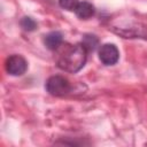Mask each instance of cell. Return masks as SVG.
Here are the masks:
<instances>
[{
    "label": "cell",
    "instance_id": "obj_4",
    "mask_svg": "<svg viewBox=\"0 0 147 147\" xmlns=\"http://www.w3.org/2000/svg\"><path fill=\"white\" fill-rule=\"evenodd\" d=\"M99 59L106 65L115 64L119 59V52L114 44H105L100 47Z\"/></svg>",
    "mask_w": 147,
    "mask_h": 147
},
{
    "label": "cell",
    "instance_id": "obj_5",
    "mask_svg": "<svg viewBox=\"0 0 147 147\" xmlns=\"http://www.w3.org/2000/svg\"><path fill=\"white\" fill-rule=\"evenodd\" d=\"M76 11V15L82 18V20H87L90 17H92L94 15V7L92 3L87 2V1H83V2H79L78 6L76 7L75 9Z\"/></svg>",
    "mask_w": 147,
    "mask_h": 147
},
{
    "label": "cell",
    "instance_id": "obj_7",
    "mask_svg": "<svg viewBox=\"0 0 147 147\" xmlns=\"http://www.w3.org/2000/svg\"><path fill=\"white\" fill-rule=\"evenodd\" d=\"M99 44V40L95 36H92V34H86L84 38H83V41H82V45L85 47V49L87 52H93L96 46Z\"/></svg>",
    "mask_w": 147,
    "mask_h": 147
},
{
    "label": "cell",
    "instance_id": "obj_2",
    "mask_svg": "<svg viewBox=\"0 0 147 147\" xmlns=\"http://www.w3.org/2000/svg\"><path fill=\"white\" fill-rule=\"evenodd\" d=\"M46 90L49 94L54 96H62L69 93L70 91V83L67 78L62 76H52L46 82Z\"/></svg>",
    "mask_w": 147,
    "mask_h": 147
},
{
    "label": "cell",
    "instance_id": "obj_3",
    "mask_svg": "<svg viewBox=\"0 0 147 147\" xmlns=\"http://www.w3.org/2000/svg\"><path fill=\"white\" fill-rule=\"evenodd\" d=\"M28 63L21 55H11L6 61V70L11 76H21L26 71Z\"/></svg>",
    "mask_w": 147,
    "mask_h": 147
},
{
    "label": "cell",
    "instance_id": "obj_8",
    "mask_svg": "<svg viewBox=\"0 0 147 147\" xmlns=\"http://www.w3.org/2000/svg\"><path fill=\"white\" fill-rule=\"evenodd\" d=\"M21 25H22V28L24 29V30H28V31H32V30H34L36 29V26H37V23L31 18V17H23L22 20H21Z\"/></svg>",
    "mask_w": 147,
    "mask_h": 147
},
{
    "label": "cell",
    "instance_id": "obj_1",
    "mask_svg": "<svg viewBox=\"0 0 147 147\" xmlns=\"http://www.w3.org/2000/svg\"><path fill=\"white\" fill-rule=\"evenodd\" d=\"M87 53L88 52L82 44L69 46L59 56L57 65L64 71L77 72L84 67L87 59Z\"/></svg>",
    "mask_w": 147,
    "mask_h": 147
},
{
    "label": "cell",
    "instance_id": "obj_9",
    "mask_svg": "<svg viewBox=\"0 0 147 147\" xmlns=\"http://www.w3.org/2000/svg\"><path fill=\"white\" fill-rule=\"evenodd\" d=\"M59 3H60V6H61L63 9H67V10H75L76 7L78 6L79 1H78V0H59Z\"/></svg>",
    "mask_w": 147,
    "mask_h": 147
},
{
    "label": "cell",
    "instance_id": "obj_6",
    "mask_svg": "<svg viewBox=\"0 0 147 147\" xmlns=\"http://www.w3.org/2000/svg\"><path fill=\"white\" fill-rule=\"evenodd\" d=\"M62 41H63L62 33L57 32V31H53L45 37V45L48 49H52V51L57 49L60 47V45L62 44Z\"/></svg>",
    "mask_w": 147,
    "mask_h": 147
}]
</instances>
